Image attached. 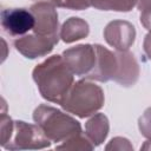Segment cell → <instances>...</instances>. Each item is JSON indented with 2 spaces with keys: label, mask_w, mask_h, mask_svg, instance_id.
Here are the masks:
<instances>
[{
  "label": "cell",
  "mask_w": 151,
  "mask_h": 151,
  "mask_svg": "<svg viewBox=\"0 0 151 151\" xmlns=\"http://www.w3.org/2000/svg\"><path fill=\"white\" fill-rule=\"evenodd\" d=\"M32 77L41 97L59 105L74 84V74L63 55L59 54H54L38 64L32 72Z\"/></svg>",
  "instance_id": "cell-1"
},
{
  "label": "cell",
  "mask_w": 151,
  "mask_h": 151,
  "mask_svg": "<svg viewBox=\"0 0 151 151\" xmlns=\"http://www.w3.org/2000/svg\"><path fill=\"white\" fill-rule=\"evenodd\" d=\"M33 120L41 127L46 137L54 143H61L83 132L80 123L63 111L41 104L33 111Z\"/></svg>",
  "instance_id": "cell-2"
},
{
  "label": "cell",
  "mask_w": 151,
  "mask_h": 151,
  "mask_svg": "<svg viewBox=\"0 0 151 151\" xmlns=\"http://www.w3.org/2000/svg\"><path fill=\"white\" fill-rule=\"evenodd\" d=\"M105 96L103 88L87 79L74 83L61 101L60 106L68 113L79 118L94 114L104 106Z\"/></svg>",
  "instance_id": "cell-3"
},
{
  "label": "cell",
  "mask_w": 151,
  "mask_h": 151,
  "mask_svg": "<svg viewBox=\"0 0 151 151\" xmlns=\"http://www.w3.org/2000/svg\"><path fill=\"white\" fill-rule=\"evenodd\" d=\"M51 143L39 125L14 120L12 134L2 147L6 150H39L50 147Z\"/></svg>",
  "instance_id": "cell-4"
},
{
  "label": "cell",
  "mask_w": 151,
  "mask_h": 151,
  "mask_svg": "<svg viewBox=\"0 0 151 151\" xmlns=\"http://www.w3.org/2000/svg\"><path fill=\"white\" fill-rule=\"evenodd\" d=\"M63 58L72 73L86 78L96 65V46L91 44H80L63 52Z\"/></svg>",
  "instance_id": "cell-5"
},
{
  "label": "cell",
  "mask_w": 151,
  "mask_h": 151,
  "mask_svg": "<svg viewBox=\"0 0 151 151\" xmlns=\"http://www.w3.org/2000/svg\"><path fill=\"white\" fill-rule=\"evenodd\" d=\"M59 39L60 37H50L32 33L19 37L14 40L13 45L15 50L21 53L25 58L37 59L51 53L54 46L58 44Z\"/></svg>",
  "instance_id": "cell-6"
},
{
  "label": "cell",
  "mask_w": 151,
  "mask_h": 151,
  "mask_svg": "<svg viewBox=\"0 0 151 151\" xmlns=\"http://www.w3.org/2000/svg\"><path fill=\"white\" fill-rule=\"evenodd\" d=\"M35 19L31 9L5 8L1 11V27L5 33L15 38L22 37L33 29Z\"/></svg>",
  "instance_id": "cell-7"
},
{
  "label": "cell",
  "mask_w": 151,
  "mask_h": 151,
  "mask_svg": "<svg viewBox=\"0 0 151 151\" xmlns=\"http://www.w3.org/2000/svg\"><path fill=\"white\" fill-rule=\"evenodd\" d=\"M29 9L33 13L35 19V24L32 29L33 33H37L40 35L60 37L58 12L53 4L46 2V1H39L32 5Z\"/></svg>",
  "instance_id": "cell-8"
},
{
  "label": "cell",
  "mask_w": 151,
  "mask_h": 151,
  "mask_svg": "<svg viewBox=\"0 0 151 151\" xmlns=\"http://www.w3.org/2000/svg\"><path fill=\"white\" fill-rule=\"evenodd\" d=\"M104 38L117 51H129L136 40V28L126 20H113L105 26Z\"/></svg>",
  "instance_id": "cell-9"
},
{
  "label": "cell",
  "mask_w": 151,
  "mask_h": 151,
  "mask_svg": "<svg viewBox=\"0 0 151 151\" xmlns=\"http://www.w3.org/2000/svg\"><path fill=\"white\" fill-rule=\"evenodd\" d=\"M96 52H97V59L96 65L92 72L85 78L87 80H96L106 83L111 79H113L116 72H117V57L116 53L111 52L106 47L94 44Z\"/></svg>",
  "instance_id": "cell-10"
},
{
  "label": "cell",
  "mask_w": 151,
  "mask_h": 151,
  "mask_svg": "<svg viewBox=\"0 0 151 151\" xmlns=\"http://www.w3.org/2000/svg\"><path fill=\"white\" fill-rule=\"evenodd\" d=\"M117 57V72L113 80L124 87L133 86L139 78L140 70L137 59L133 53L129 51H117L114 52Z\"/></svg>",
  "instance_id": "cell-11"
},
{
  "label": "cell",
  "mask_w": 151,
  "mask_h": 151,
  "mask_svg": "<svg viewBox=\"0 0 151 151\" xmlns=\"http://www.w3.org/2000/svg\"><path fill=\"white\" fill-rule=\"evenodd\" d=\"M88 33H90V26L87 21L78 17H71L67 20H65L64 24L61 25L59 35L64 42L71 44L77 40L86 38Z\"/></svg>",
  "instance_id": "cell-12"
},
{
  "label": "cell",
  "mask_w": 151,
  "mask_h": 151,
  "mask_svg": "<svg viewBox=\"0 0 151 151\" xmlns=\"http://www.w3.org/2000/svg\"><path fill=\"white\" fill-rule=\"evenodd\" d=\"M109 130H110L109 119L104 113H94L85 123V133L96 146L105 142L109 134Z\"/></svg>",
  "instance_id": "cell-13"
},
{
  "label": "cell",
  "mask_w": 151,
  "mask_h": 151,
  "mask_svg": "<svg viewBox=\"0 0 151 151\" xmlns=\"http://www.w3.org/2000/svg\"><path fill=\"white\" fill-rule=\"evenodd\" d=\"M91 6L100 11L130 12L136 7L134 0H91Z\"/></svg>",
  "instance_id": "cell-14"
},
{
  "label": "cell",
  "mask_w": 151,
  "mask_h": 151,
  "mask_svg": "<svg viewBox=\"0 0 151 151\" xmlns=\"http://www.w3.org/2000/svg\"><path fill=\"white\" fill-rule=\"evenodd\" d=\"M96 145L92 143V140L87 137L86 133H78L71 138H68L65 142H61V144L55 145L57 150H80V151H86V150H93Z\"/></svg>",
  "instance_id": "cell-15"
},
{
  "label": "cell",
  "mask_w": 151,
  "mask_h": 151,
  "mask_svg": "<svg viewBox=\"0 0 151 151\" xmlns=\"http://www.w3.org/2000/svg\"><path fill=\"white\" fill-rule=\"evenodd\" d=\"M54 6L72 11H83L91 7V0H55Z\"/></svg>",
  "instance_id": "cell-16"
},
{
  "label": "cell",
  "mask_w": 151,
  "mask_h": 151,
  "mask_svg": "<svg viewBox=\"0 0 151 151\" xmlns=\"http://www.w3.org/2000/svg\"><path fill=\"white\" fill-rule=\"evenodd\" d=\"M13 124L14 120H12V118L9 116H7L5 112L1 113V118H0V132H1V146L9 139L12 131H13Z\"/></svg>",
  "instance_id": "cell-17"
},
{
  "label": "cell",
  "mask_w": 151,
  "mask_h": 151,
  "mask_svg": "<svg viewBox=\"0 0 151 151\" xmlns=\"http://www.w3.org/2000/svg\"><path fill=\"white\" fill-rule=\"evenodd\" d=\"M138 129L143 137L151 139V106L147 107L138 119Z\"/></svg>",
  "instance_id": "cell-18"
},
{
  "label": "cell",
  "mask_w": 151,
  "mask_h": 151,
  "mask_svg": "<svg viewBox=\"0 0 151 151\" xmlns=\"http://www.w3.org/2000/svg\"><path fill=\"white\" fill-rule=\"evenodd\" d=\"M105 150H133L132 144L124 137H114L105 146Z\"/></svg>",
  "instance_id": "cell-19"
},
{
  "label": "cell",
  "mask_w": 151,
  "mask_h": 151,
  "mask_svg": "<svg viewBox=\"0 0 151 151\" xmlns=\"http://www.w3.org/2000/svg\"><path fill=\"white\" fill-rule=\"evenodd\" d=\"M140 24L147 31H151V4L146 6L143 11H140Z\"/></svg>",
  "instance_id": "cell-20"
},
{
  "label": "cell",
  "mask_w": 151,
  "mask_h": 151,
  "mask_svg": "<svg viewBox=\"0 0 151 151\" xmlns=\"http://www.w3.org/2000/svg\"><path fill=\"white\" fill-rule=\"evenodd\" d=\"M143 50L146 54V57L151 60V31L145 35L144 41H143Z\"/></svg>",
  "instance_id": "cell-21"
},
{
  "label": "cell",
  "mask_w": 151,
  "mask_h": 151,
  "mask_svg": "<svg viewBox=\"0 0 151 151\" xmlns=\"http://www.w3.org/2000/svg\"><path fill=\"white\" fill-rule=\"evenodd\" d=\"M134 2H136V7L139 11H143L146 6H149L151 4V0H134Z\"/></svg>",
  "instance_id": "cell-22"
},
{
  "label": "cell",
  "mask_w": 151,
  "mask_h": 151,
  "mask_svg": "<svg viewBox=\"0 0 151 151\" xmlns=\"http://www.w3.org/2000/svg\"><path fill=\"white\" fill-rule=\"evenodd\" d=\"M140 150H151V139L146 140V142L140 146Z\"/></svg>",
  "instance_id": "cell-23"
},
{
  "label": "cell",
  "mask_w": 151,
  "mask_h": 151,
  "mask_svg": "<svg viewBox=\"0 0 151 151\" xmlns=\"http://www.w3.org/2000/svg\"><path fill=\"white\" fill-rule=\"evenodd\" d=\"M33 1H37V2H39V1H46V2H51V4H53V5H54V2H55V0H33Z\"/></svg>",
  "instance_id": "cell-24"
}]
</instances>
